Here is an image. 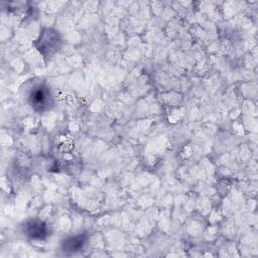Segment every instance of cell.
Instances as JSON below:
<instances>
[{
	"mask_svg": "<svg viewBox=\"0 0 258 258\" xmlns=\"http://www.w3.org/2000/svg\"><path fill=\"white\" fill-rule=\"evenodd\" d=\"M26 98L29 106L39 113L50 110L54 103L50 88L43 82L33 84L32 87H30Z\"/></svg>",
	"mask_w": 258,
	"mask_h": 258,
	"instance_id": "cell-1",
	"label": "cell"
},
{
	"mask_svg": "<svg viewBox=\"0 0 258 258\" xmlns=\"http://www.w3.org/2000/svg\"><path fill=\"white\" fill-rule=\"evenodd\" d=\"M62 44L61 37L57 30L53 28H44L35 41L39 53L44 58H51L60 49Z\"/></svg>",
	"mask_w": 258,
	"mask_h": 258,
	"instance_id": "cell-2",
	"label": "cell"
},
{
	"mask_svg": "<svg viewBox=\"0 0 258 258\" xmlns=\"http://www.w3.org/2000/svg\"><path fill=\"white\" fill-rule=\"evenodd\" d=\"M23 233L31 240H42L47 236V227L38 220H29L23 226Z\"/></svg>",
	"mask_w": 258,
	"mask_h": 258,
	"instance_id": "cell-3",
	"label": "cell"
},
{
	"mask_svg": "<svg viewBox=\"0 0 258 258\" xmlns=\"http://www.w3.org/2000/svg\"><path fill=\"white\" fill-rule=\"evenodd\" d=\"M88 237L84 234H78L75 236L68 237L61 243V250L63 252H70L72 254L80 252L84 249L87 243Z\"/></svg>",
	"mask_w": 258,
	"mask_h": 258,
	"instance_id": "cell-4",
	"label": "cell"
}]
</instances>
